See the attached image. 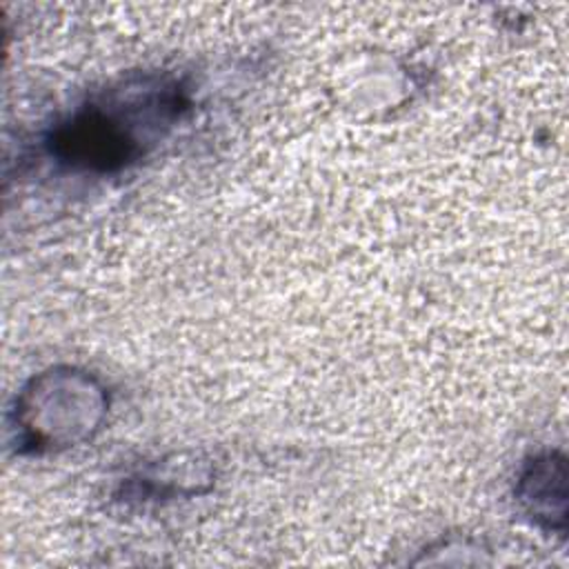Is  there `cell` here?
Here are the masks:
<instances>
[{"instance_id":"6da1fadb","label":"cell","mask_w":569,"mask_h":569,"mask_svg":"<svg viewBox=\"0 0 569 569\" xmlns=\"http://www.w3.org/2000/svg\"><path fill=\"white\" fill-rule=\"evenodd\" d=\"M184 93L173 80H142L80 107L60 122L49 153L64 167L87 173H118L144 156L149 144L180 118Z\"/></svg>"},{"instance_id":"7a4b0ae2","label":"cell","mask_w":569,"mask_h":569,"mask_svg":"<svg viewBox=\"0 0 569 569\" xmlns=\"http://www.w3.org/2000/svg\"><path fill=\"white\" fill-rule=\"evenodd\" d=\"M109 400L87 371L56 367L38 373L16 400V429L22 451H58L89 440L102 425Z\"/></svg>"},{"instance_id":"3957f363","label":"cell","mask_w":569,"mask_h":569,"mask_svg":"<svg viewBox=\"0 0 569 569\" xmlns=\"http://www.w3.org/2000/svg\"><path fill=\"white\" fill-rule=\"evenodd\" d=\"M525 513L547 531L565 533L567 527V458L558 451L533 456L516 485Z\"/></svg>"}]
</instances>
